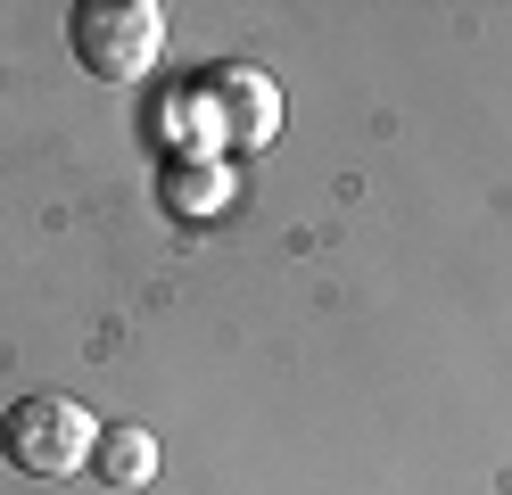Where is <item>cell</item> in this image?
<instances>
[{
    "instance_id": "cell-1",
    "label": "cell",
    "mask_w": 512,
    "mask_h": 495,
    "mask_svg": "<svg viewBox=\"0 0 512 495\" xmlns=\"http://www.w3.org/2000/svg\"><path fill=\"white\" fill-rule=\"evenodd\" d=\"M182 124H190V141H199L190 157H215V165L256 157V149L281 141V83L256 58H215V66L190 75Z\"/></svg>"
},
{
    "instance_id": "cell-3",
    "label": "cell",
    "mask_w": 512,
    "mask_h": 495,
    "mask_svg": "<svg viewBox=\"0 0 512 495\" xmlns=\"http://www.w3.org/2000/svg\"><path fill=\"white\" fill-rule=\"evenodd\" d=\"M91 446H100V421L75 396H17L0 413V454L25 479H75V471H91Z\"/></svg>"
},
{
    "instance_id": "cell-2",
    "label": "cell",
    "mask_w": 512,
    "mask_h": 495,
    "mask_svg": "<svg viewBox=\"0 0 512 495\" xmlns=\"http://www.w3.org/2000/svg\"><path fill=\"white\" fill-rule=\"evenodd\" d=\"M67 42H75V66L91 83L133 91V83H149L157 50H166V9L157 0H75Z\"/></svg>"
},
{
    "instance_id": "cell-5",
    "label": "cell",
    "mask_w": 512,
    "mask_h": 495,
    "mask_svg": "<svg viewBox=\"0 0 512 495\" xmlns=\"http://www.w3.org/2000/svg\"><path fill=\"white\" fill-rule=\"evenodd\" d=\"M91 471L108 487H149L157 479V438L141 421H116V429H100V446H91Z\"/></svg>"
},
{
    "instance_id": "cell-4",
    "label": "cell",
    "mask_w": 512,
    "mask_h": 495,
    "mask_svg": "<svg viewBox=\"0 0 512 495\" xmlns=\"http://www.w3.org/2000/svg\"><path fill=\"white\" fill-rule=\"evenodd\" d=\"M157 198H166V215H223V207H232V165H215V157H166Z\"/></svg>"
}]
</instances>
